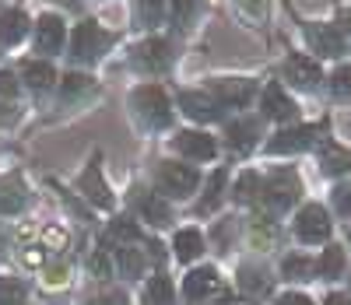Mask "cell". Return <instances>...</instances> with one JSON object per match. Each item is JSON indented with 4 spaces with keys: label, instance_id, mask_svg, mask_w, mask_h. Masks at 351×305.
Wrapping results in <instances>:
<instances>
[{
    "label": "cell",
    "instance_id": "obj_1",
    "mask_svg": "<svg viewBox=\"0 0 351 305\" xmlns=\"http://www.w3.org/2000/svg\"><path fill=\"white\" fill-rule=\"evenodd\" d=\"M130 109L134 116L141 119L148 130H162L172 123V106H169V95L158 88V84H141L130 91Z\"/></svg>",
    "mask_w": 351,
    "mask_h": 305
},
{
    "label": "cell",
    "instance_id": "obj_2",
    "mask_svg": "<svg viewBox=\"0 0 351 305\" xmlns=\"http://www.w3.org/2000/svg\"><path fill=\"white\" fill-rule=\"evenodd\" d=\"M260 200H263V207H267L271 215H285V210L299 200V175L291 169L271 172L267 182H263V190H260Z\"/></svg>",
    "mask_w": 351,
    "mask_h": 305
},
{
    "label": "cell",
    "instance_id": "obj_3",
    "mask_svg": "<svg viewBox=\"0 0 351 305\" xmlns=\"http://www.w3.org/2000/svg\"><path fill=\"white\" fill-rule=\"evenodd\" d=\"M109 46H112V36L102 32L95 21H81L74 28V36H71V56L77 60V64H95Z\"/></svg>",
    "mask_w": 351,
    "mask_h": 305
},
{
    "label": "cell",
    "instance_id": "obj_4",
    "mask_svg": "<svg viewBox=\"0 0 351 305\" xmlns=\"http://www.w3.org/2000/svg\"><path fill=\"white\" fill-rule=\"evenodd\" d=\"M169 64H172V49L165 39H155V36L137 42L130 53V67L144 71V74H162V71H169Z\"/></svg>",
    "mask_w": 351,
    "mask_h": 305
},
{
    "label": "cell",
    "instance_id": "obj_5",
    "mask_svg": "<svg viewBox=\"0 0 351 305\" xmlns=\"http://www.w3.org/2000/svg\"><path fill=\"white\" fill-rule=\"evenodd\" d=\"M158 186L169 193V197H190L197 190V182H200V172L193 165H180V162H162L158 172Z\"/></svg>",
    "mask_w": 351,
    "mask_h": 305
},
{
    "label": "cell",
    "instance_id": "obj_6",
    "mask_svg": "<svg viewBox=\"0 0 351 305\" xmlns=\"http://www.w3.org/2000/svg\"><path fill=\"white\" fill-rule=\"evenodd\" d=\"M324 134L319 123H302V127H291V130H281L267 141V155H299V151H309L316 144V137Z\"/></svg>",
    "mask_w": 351,
    "mask_h": 305
},
{
    "label": "cell",
    "instance_id": "obj_7",
    "mask_svg": "<svg viewBox=\"0 0 351 305\" xmlns=\"http://www.w3.org/2000/svg\"><path fill=\"white\" fill-rule=\"evenodd\" d=\"M302 32L313 46V53L319 56H344L348 53V39L337 25H324V21H306L302 25Z\"/></svg>",
    "mask_w": 351,
    "mask_h": 305
},
{
    "label": "cell",
    "instance_id": "obj_8",
    "mask_svg": "<svg viewBox=\"0 0 351 305\" xmlns=\"http://www.w3.org/2000/svg\"><path fill=\"white\" fill-rule=\"evenodd\" d=\"M295 235L302 239V242H327V235H330V218H327V210L319 207V204H306L302 210H299V218H295Z\"/></svg>",
    "mask_w": 351,
    "mask_h": 305
},
{
    "label": "cell",
    "instance_id": "obj_9",
    "mask_svg": "<svg viewBox=\"0 0 351 305\" xmlns=\"http://www.w3.org/2000/svg\"><path fill=\"white\" fill-rule=\"evenodd\" d=\"M211 95L221 102V109H243L253 95H256V81L246 77H225L211 84Z\"/></svg>",
    "mask_w": 351,
    "mask_h": 305
},
{
    "label": "cell",
    "instance_id": "obj_10",
    "mask_svg": "<svg viewBox=\"0 0 351 305\" xmlns=\"http://www.w3.org/2000/svg\"><path fill=\"white\" fill-rule=\"evenodd\" d=\"M285 77L295 84V88H302V91H313L319 81H324V71H319V64H316L313 56L291 53V56L285 60Z\"/></svg>",
    "mask_w": 351,
    "mask_h": 305
},
{
    "label": "cell",
    "instance_id": "obj_11",
    "mask_svg": "<svg viewBox=\"0 0 351 305\" xmlns=\"http://www.w3.org/2000/svg\"><path fill=\"white\" fill-rule=\"evenodd\" d=\"M172 147L180 151V155L193 158V162H211V158L218 155L215 137L200 134V130H183V134H176V137H172Z\"/></svg>",
    "mask_w": 351,
    "mask_h": 305
},
{
    "label": "cell",
    "instance_id": "obj_12",
    "mask_svg": "<svg viewBox=\"0 0 351 305\" xmlns=\"http://www.w3.org/2000/svg\"><path fill=\"white\" fill-rule=\"evenodd\" d=\"M180 106L190 119H200V123H215V119H221V112H225L211 91H183Z\"/></svg>",
    "mask_w": 351,
    "mask_h": 305
},
{
    "label": "cell",
    "instance_id": "obj_13",
    "mask_svg": "<svg viewBox=\"0 0 351 305\" xmlns=\"http://www.w3.org/2000/svg\"><path fill=\"white\" fill-rule=\"evenodd\" d=\"M64 39H67V28L56 14H43L39 25H36V53L43 56H53L64 49Z\"/></svg>",
    "mask_w": 351,
    "mask_h": 305
},
{
    "label": "cell",
    "instance_id": "obj_14",
    "mask_svg": "<svg viewBox=\"0 0 351 305\" xmlns=\"http://www.w3.org/2000/svg\"><path fill=\"white\" fill-rule=\"evenodd\" d=\"M77 190L92 200L95 207H102V210H109L112 207V193H109V186H106V179H102V172H99V155L92 158V165H88L84 172H81V179H77Z\"/></svg>",
    "mask_w": 351,
    "mask_h": 305
},
{
    "label": "cell",
    "instance_id": "obj_15",
    "mask_svg": "<svg viewBox=\"0 0 351 305\" xmlns=\"http://www.w3.org/2000/svg\"><path fill=\"white\" fill-rule=\"evenodd\" d=\"M218 288H221V281H218L215 267H197V270L186 273V281H183V298L186 302H204L208 295H215Z\"/></svg>",
    "mask_w": 351,
    "mask_h": 305
},
{
    "label": "cell",
    "instance_id": "obj_16",
    "mask_svg": "<svg viewBox=\"0 0 351 305\" xmlns=\"http://www.w3.org/2000/svg\"><path fill=\"white\" fill-rule=\"evenodd\" d=\"M260 109H263V116H267V119H291V116H295V102L285 95V88H281L278 81L263 88Z\"/></svg>",
    "mask_w": 351,
    "mask_h": 305
},
{
    "label": "cell",
    "instance_id": "obj_17",
    "mask_svg": "<svg viewBox=\"0 0 351 305\" xmlns=\"http://www.w3.org/2000/svg\"><path fill=\"white\" fill-rule=\"evenodd\" d=\"M28 204V190L18 175H0V215H18Z\"/></svg>",
    "mask_w": 351,
    "mask_h": 305
},
{
    "label": "cell",
    "instance_id": "obj_18",
    "mask_svg": "<svg viewBox=\"0 0 351 305\" xmlns=\"http://www.w3.org/2000/svg\"><path fill=\"white\" fill-rule=\"evenodd\" d=\"M316 158H319V169H324L327 175H344L351 169V151L344 144H337V141H324V144H319Z\"/></svg>",
    "mask_w": 351,
    "mask_h": 305
},
{
    "label": "cell",
    "instance_id": "obj_19",
    "mask_svg": "<svg viewBox=\"0 0 351 305\" xmlns=\"http://www.w3.org/2000/svg\"><path fill=\"white\" fill-rule=\"evenodd\" d=\"M28 36V18H25V11H4L0 14V42L4 46H18L21 39Z\"/></svg>",
    "mask_w": 351,
    "mask_h": 305
},
{
    "label": "cell",
    "instance_id": "obj_20",
    "mask_svg": "<svg viewBox=\"0 0 351 305\" xmlns=\"http://www.w3.org/2000/svg\"><path fill=\"white\" fill-rule=\"evenodd\" d=\"M228 147L232 151H250L260 137V123L256 119H236V123H228Z\"/></svg>",
    "mask_w": 351,
    "mask_h": 305
},
{
    "label": "cell",
    "instance_id": "obj_21",
    "mask_svg": "<svg viewBox=\"0 0 351 305\" xmlns=\"http://www.w3.org/2000/svg\"><path fill=\"white\" fill-rule=\"evenodd\" d=\"M21 81L32 88V91H46V88H53L56 71L46 64V60H28V64L21 67Z\"/></svg>",
    "mask_w": 351,
    "mask_h": 305
},
{
    "label": "cell",
    "instance_id": "obj_22",
    "mask_svg": "<svg viewBox=\"0 0 351 305\" xmlns=\"http://www.w3.org/2000/svg\"><path fill=\"white\" fill-rule=\"evenodd\" d=\"M172 249H176V256H180L183 263H193V260L204 253V235H200L197 228H183V232H176Z\"/></svg>",
    "mask_w": 351,
    "mask_h": 305
},
{
    "label": "cell",
    "instance_id": "obj_23",
    "mask_svg": "<svg viewBox=\"0 0 351 305\" xmlns=\"http://www.w3.org/2000/svg\"><path fill=\"white\" fill-rule=\"evenodd\" d=\"M172 302H176L172 281L165 278V273L152 278V281H148V288H144V305H172Z\"/></svg>",
    "mask_w": 351,
    "mask_h": 305
},
{
    "label": "cell",
    "instance_id": "obj_24",
    "mask_svg": "<svg viewBox=\"0 0 351 305\" xmlns=\"http://www.w3.org/2000/svg\"><path fill=\"white\" fill-rule=\"evenodd\" d=\"M141 215H144V221H152V225H169V221H172L169 204H165L162 197H152V193L141 197Z\"/></svg>",
    "mask_w": 351,
    "mask_h": 305
},
{
    "label": "cell",
    "instance_id": "obj_25",
    "mask_svg": "<svg viewBox=\"0 0 351 305\" xmlns=\"http://www.w3.org/2000/svg\"><path fill=\"white\" fill-rule=\"evenodd\" d=\"M260 190H263V179L256 172H243L232 197H236V204H253V200H260Z\"/></svg>",
    "mask_w": 351,
    "mask_h": 305
},
{
    "label": "cell",
    "instance_id": "obj_26",
    "mask_svg": "<svg viewBox=\"0 0 351 305\" xmlns=\"http://www.w3.org/2000/svg\"><path fill=\"white\" fill-rule=\"evenodd\" d=\"M144 267H148V256H144L137 246H120V270L127 278H141Z\"/></svg>",
    "mask_w": 351,
    "mask_h": 305
},
{
    "label": "cell",
    "instance_id": "obj_27",
    "mask_svg": "<svg viewBox=\"0 0 351 305\" xmlns=\"http://www.w3.org/2000/svg\"><path fill=\"white\" fill-rule=\"evenodd\" d=\"M92 88H95V84H92V77H88V74H67L64 84H60V99H64V102H74L77 95H88Z\"/></svg>",
    "mask_w": 351,
    "mask_h": 305
},
{
    "label": "cell",
    "instance_id": "obj_28",
    "mask_svg": "<svg viewBox=\"0 0 351 305\" xmlns=\"http://www.w3.org/2000/svg\"><path fill=\"white\" fill-rule=\"evenodd\" d=\"M316 270H319V278H337V273L344 270V249L341 246H327L324 256H319V263H316Z\"/></svg>",
    "mask_w": 351,
    "mask_h": 305
},
{
    "label": "cell",
    "instance_id": "obj_29",
    "mask_svg": "<svg viewBox=\"0 0 351 305\" xmlns=\"http://www.w3.org/2000/svg\"><path fill=\"white\" fill-rule=\"evenodd\" d=\"M109 239L120 242V246H134V242L141 239V228H137V221H130V218H116V221L109 225Z\"/></svg>",
    "mask_w": 351,
    "mask_h": 305
},
{
    "label": "cell",
    "instance_id": "obj_30",
    "mask_svg": "<svg viewBox=\"0 0 351 305\" xmlns=\"http://www.w3.org/2000/svg\"><path fill=\"white\" fill-rule=\"evenodd\" d=\"M28 288L18 278H0V305H25Z\"/></svg>",
    "mask_w": 351,
    "mask_h": 305
},
{
    "label": "cell",
    "instance_id": "obj_31",
    "mask_svg": "<svg viewBox=\"0 0 351 305\" xmlns=\"http://www.w3.org/2000/svg\"><path fill=\"white\" fill-rule=\"evenodd\" d=\"M162 14H165V0H137V18H141V25L155 28V25L162 21Z\"/></svg>",
    "mask_w": 351,
    "mask_h": 305
},
{
    "label": "cell",
    "instance_id": "obj_32",
    "mask_svg": "<svg viewBox=\"0 0 351 305\" xmlns=\"http://www.w3.org/2000/svg\"><path fill=\"white\" fill-rule=\"evenodd\" d=\"M221 186H225V169H218V172L208 179V193H204V200H200V210H204V215L218 207V200H221Z\"/></svg>",
    "mask_w": 351,
    "mask_h": 305
},
{
    "label": "cell",
    "instance_id": "obj_33",
    "mask_svg": "<svg viewBox=\"0 0 351 305\" xmlns=\"http://www.w3.org/2000/svg\"><path fill=\"white\" fill-rule=\"evenodd\" d=\"M281 270H285V278H288V281H306L309 273H313V263H309L306 256H288Z\"/></svg>",
    "mask_w": 351,
    "mask_h": 305
},
{
    "label": "cell",
    "instance_id": "obj_34",
    "mask_svg": "<svg viewBox=\"0 0 351 305\" xmlns=\"http://www.w3.org/2000/svg\"><path fill=\"white\" fill-rule=\"evenodd\" d=\"M193 8H197V0H172V25L186 28L193 21Z\"/></svg>",
    "mask_w": 351,
    "mask_h": 305
},
{
    "label": "cell",
    "instance_id": "obj_35",
    "mask_svg": "<svg viewBox=\"0 0 351 305\" xmlns=\"http://www.w3.org/2000/svg\"><path fill=\"white\" fill-rule=\"evenodd\" d=\"M239 284H243V291H250V295H260V291H267V281H263L256 270H250V267H246V270L239 273Z\"/></svg>",
    "mask_w": 351,
    "mask_h": 305
},
{
    "label": "cell",
    "instance_id": "obj_36",
    "mask_svg": "<svg viewBox=\"0 0 351 305\" xmlns=\"http://www.w3.org/2000/svg\"><path fill=\"white\" fill-rule=\"evenodd\" d=\"M330 91H334V95H351V67H337L334 71Z\"/></svg>",
    "mask_w": 351,
    "mask_h": 305
},
{
    "label": "cell",
    "instance_id": "obj_37",
    "mask_svg": "<svg viewBox=\"0 0 351 305\" xmlns=\"http://www.w3.org/2000/svg\"><path fill=\"white\" fill-rule=\"evenodd\" d=\"M239 11L250 14L253 21H260L263 14H267V4H263V0H239Z\"/></svg>",
    "mask_w": 351,
    "mask_h": 305
},
{
    "label": "cell",
    "instance_id": "obj_38",
    "mask_svg": "<svg viewBox=\"0 0 351 305\" xmlns=\"http://www.w3.org/2000/svg\"><path fill=\"white\" fill-rule=\"evenodd\" d=\"M0 95H4V99H14L18 95V77L8 74V71H0Z\"/></svg>",
    "mask_w": 351,
    "mask_h": 305
},
{
    "label": "cell",
    "instance_id": "obj_39",
    "mask_svg": "<svg viewBox=\"0 0 351 305\" xmlns=\"http://www.w3.org/2000/svg\"><path fill=\"white\" fill-rule=\"evenodd\" d=\"M109 270H112L109 256H106V253H95V256H92V273H95V278H109Z\"/></svg>",
    "mask_w": 351,
    "mask_h": 305
},
{
    "label": "cell",
    "instance_id": "obj_40",
    "mask_svg": "<svg viewBox=\"0 0 351 305\" xmlns=\"http://www.w3.org/2000/svg\"><path fill=\"white\" fill-rule=\"evenodd\" d=\"M278 305H313L306 295H295V291H288V295H281L278 298Z\"/></svg>",
    "mask_w": 351,
    "mask_h": 305
},
{
    "label": "cell",
    "instance_id": "obj_41",
    "mask_svg": "<svg viewBox=\"0 0 351 305\" xmlns=\"http://www.w3.org/2000/svg\"><path fill=\"white\" fill-rule=\"evenodd\" d=\"M337 28H341L344 36H351V8H344V11L337 14Z\"/></svg>",
    "mask_w": 351,
    "mask_h": 305
},
{
    "label": "cell",
    "instance_id": "obj_42",
    "mask_svg": "<svg viewBox=\"0 0 351 305\" xmlns=\"http://www.w3.org/2000/svg\"><path fill=\"white\" fill-rule=\"evenodd\" d=\"M337 207L344 215H351V190H337Z\"/></svg>",
    "mask_w": 351,
    "mask_h": 305
},
{
    "label": "cell",
    "instance_id": "obj_43",
    "mask_svg": "<svg viewBox=\"0 0 351 305\" xmlns=\"http://www.w3.org/2000/svg\"><path fill=\"white\" fill-rule=\"evenodd\" d=\"M327 305H351V298H348L344 291H330V295H327Z\"/></svg>",
    "mask_w": 351,
    "mask_h": 305
},
{
    "label": "cell",
    "instance_id": "obj_44",
    "mask_svg": "<svg viewBox=\"0 0 351 305\" xmlns=\"http://www.w3.org/2000/svg\"><path fill=\"white\" fill-rule=\"evenodd\" d=\"M211 305H236V298H232L228 291H221V295H218V298H215Z\"/></svg>",
    "mask_w": 351,
    "mask_h": 305
},
{
    "label": "cell",
    "instance_id": "obj_45",
    "mask_svg": "<svg viewBox=\"0 0 351 305\" xmlns=\"http://www.w3.org/2000/svg\"><path fill=\"white\" fill-rule=\"evenodd\" d=\"M4 249H8V232L0 228V256H4Z\"/></svg>",
    "mask_w": 351,
    "mask_h": 305
},
{
    "label": "cell",
    "instance_id": "obj_46",
    "mask_svg": "<svg viewBox=\"0 0 351 305\" xmlns=\"http://www.w3.org/2000/svg\"><path fill=\"white\" fill-rule=\"evenodd\" d=\"M67 4H74V0H67Z\"/></svg>",
    "mask_w": 351,
    "mask_h": 305
},
{
    "label": "cell",
    "instance_id": "obj_47",
    "mask_svg": "<svg viewBox=\"0 0 351 305\" xmlns=\"http://www.w3.org/2000/svg\"><path fill=\"white\" fill-rule=\"evenodd\" d=\"M348 235H351V232H348Z\"/></svg>",
    "mask_w": 351,
    "mask_h": 305
}]
</instances>
